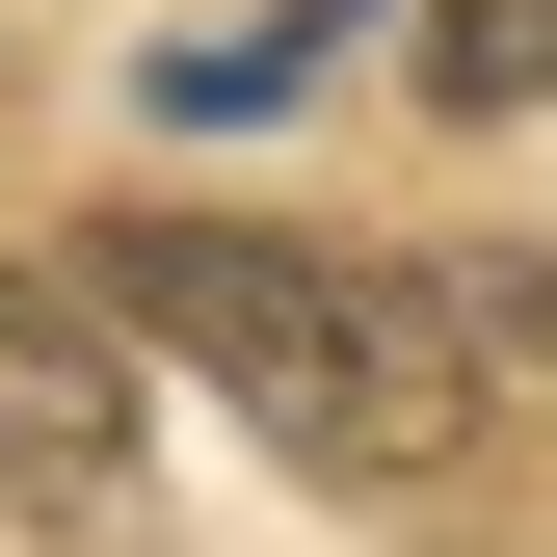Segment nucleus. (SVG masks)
Returning <instances> with one entry per match:
<instances>
[{
  "label": "nucleus",
  "mask_w": 557,
  "mask_h": 557,
  "mask_svg": "<svg viewBox=\"0 0 557 557\" xmlns=\"http://www.w3.org/2000/svg\"><path fill=\"white\" fill-rule=\"evenodd\" d=\"M81 293H107L133 345H186V372H213L265 451H319V478H451V451H478V319L425 293V265L239 239V213H107Z\"/></svg>",
  "instance_id": "f257e3e1"
},
{
  "label": "nucleus",
  "mask_w": 557,
  "mask_h": 557,
  "mask_svg": "<svg viewBox=\"0 0 557 557\" xmlns=\"http://www.w3.org/2000/svg\"><path fill=\"white\" fill-rule=\"evenodd\" d=\"M0 478L27 505H107L133 478V319L81 265H0Z\"/></svg>",
  "instance_id": "f03ea898"
},
{
  "label": "nucleus",
  "mask_w": 557,
  "mask_h": 557,
  "mask_svg": "<svg viewBox=\"0 0 557 557\" xmlns=\"http://www.w3.org/2000/svg\"><path fill=\"white\" fill-rule=\"evenodd\" d=\"M345 27V0H239V27H186L160 53V107H293V53Z\"/></svg>",
  "instance_id": "7ed1b4c3"
},
{
  "label": "nucleus",
  "mask_w": 557,
  "mask_h": 557,
  "mask_svg": "<svg viewBox=\"0 0 557 557\" xmlns=\"http://www.w3.org/2000/svg\"><path fill=\"white\" fill-rule=\"evenodd\" d=\"M425 81L451 107H557V0H425Z\"/></svg>",
  "instance_id": "20e7f679"
},
{
  "label": "nucleus",
  "mask_w": 557,
  "mask_h": 557,
  "mask_svg": "<svg viewBox=\"0 0 557 557\" xmlns=\"http://www.w3.org/2000/svg\"><path fill=\"white\" fill-rule=\"evenodd\" d=\"M451 319L478 345H557V265H451Z\"/></svg>",
  "instance_id": "39448f33"
}]
</instances>
